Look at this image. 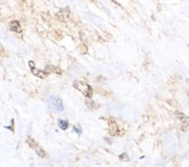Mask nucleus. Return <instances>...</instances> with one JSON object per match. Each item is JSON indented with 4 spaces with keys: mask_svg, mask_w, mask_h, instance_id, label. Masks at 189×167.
Segmentation results:
<instances>
[{
    "mask_svg": "<svg viewBox=\"0 0 189 167\" xmlns=\"http://www.w3.org/2000/svg\"><path fill=\"white\" fill-rule=\"evenodd\" d=\"M51 105L53 107V109H56L57 112H62L64 109L63 103H62V100L59 97H52L51 99Z\"/></svg>",
    "mask_w": 189,
    "mask_h": 167,
    "instance_id": "nucleus-3",
    "label": "nucleus"
},
{
    "mask_svg": "<svg viewBox=\"0 0 189 167\" xmlns=\"http://www.w3.org/2000/svg\"><path fill=\"white\" fill-rule=\"evenodd\" d=\"M9 28H10V30L16 31V33H20V31H21V27H20V23H19L17 21H13V22H10Z\"/></svg>",
    "mask_w": 189,
    "mask_h": 167,
    "instance_id": "nucleus-4",
    "label": "nucleus"
},
{
    "mask_svg": "<svg viewBox=\"0 0 189 167\" xmlns=\"http://www.w3.org/2000/svg\"><path fill=\"white\" fill-rule=\"evenodd\" d=\"M29 66H30L32 72L34 73L36 77H38V78H45V77H46V73H45L44 71H41V70H38V69H36V67H35V64L33 62H29Z\"/></svg>",
    "mask_w": 189,
    "mask_h": 167,
    "instance_id": "nucleus-2",
    "label": "nucleus"
},
{
    "mask_svg": "<svg viewBox=\"0 0 189 167\" xmlns=\"http://www.w3.org/2000/svg\"><path fill=\"white\" fill-rule=\"evenodd\" d=\"M74 87L78 88L85 97H92V88H91V86L89 85H87V84H85V82H79V81H76L74 82Z\"/></svg>",
    "mask_w": 189,
    "mask_h": 167,
    "instance_id": "nucleus-1",
    "label": "nucleus"
},
{
    "mask_svg": "<svg viewBox=\"0 0 189 167\" xmlns=\"http://www.w3.org/2000/svg\"><path fill=\"white\" fill-rule=\"evenodd\" d=\"M74 130H76V132H77V133H81V130H79V129H78L77 127L74 128Z\"/></svg>",
    "mask_w": 189,
    "mask_h": 167,
    "instance_id": "nucleus-6",
    "label": "nucleus"
},
{
    "mask_svg": "<svg viewBox=\"0 0 189 167\" xmlns=\"http://www.w3.org/2000/svg\"><path fill=\"white\" fill-rule=\"evenodd\" d=\"M58 127L62 130H66L69 128V122L65 120H58Z\"/></svg>",
    "mask_w": 189,
    "mask_h": 167,
    "instance_id": "nucleus-5",
    "label": "nucleus"
}]
</instances>
